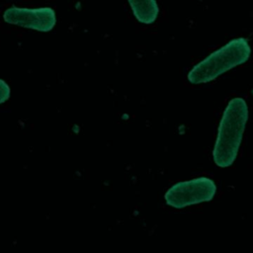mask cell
<instances>
[{"label": "cell", "instance_id": "6da1fadb", "mask_svg": "<svg viewBox=\"0 0 253 253\" xmlns=\"http://www.w3.org/2000/svg\"><path fill=\"white\" fill-rule=\"evenodd\" d=\"M248 117L249 110L244 99L236 97L228 102L212 150L213 161L218 167H228L235 161Z\"/></svg>", "mask_w": 253, "mask_h": 253}, {"label": "cell", "instance_id": "7a4b0ae2", "mask_svg": "<svg viewBox=\"0 0 253 253\" xmlns=\"http://www.w3.org/2000/svg\"><path fill=\"white\" fill-rule=\"evenodd\" d=\"M250 54L251 47L246 39L231 40L196 64L188 73V80L192 84L212 81L229 69L246 62Z\"/></svg>", "mask_w": 253, "mask_h": 253}, {"label": "cell", "instance_id": "3957f363", "mask_svg": "<svg viewBox=\"0 0 253 253\" xmlns=\"http://www.w3.org/2000/svg\"><path fill=\"white\" fill-rule=\"evenodd\" d=\"M216 192L215 183L208 177H199L176 183L165 193L166 204L175 209L210 202Z\"/></svg>", "mask_w": 253, "mask_h": 253}, {"label": "cell", "instance_id": "277c9868", "mask_svg": "<svg viewBox=\"0 0 253 253\" xmlns=\"http://www.w3.org/2000/svg\"><path fill=\"white\" fill-rule=\"evenodd\" d=\"M3 19L8 24L38 32H49L56 23L55 12L50 7L23 8L11 6L5 10Z\"/></svg>", "mask_w": 253, "mask_h": 253}, {"label": "cell", "instance_id": "5b68a950", "mask_svg": "<svg viewBox=\"0 0 253 253\" xmlns=\"http://www.w3.org/2000/svg\"><path fill=\"white\" fill-rule=\"evenodd\" d=\"M135 19L141 24L150 25L157 19L159 8L156 0H127Z\"/></svg>", "mask_w": 253, "mask_h": 253}, {"label": "cell", "instance_id": "8992f818", "mask_svg": "<svg viewBox=\"0 0 253 253\" xmlns=\"http://www.w3.org/2000/svg\"><path fill=\"white\" fill-rule=\"evenodd\" d=\"M11 90L9 85L2 79H0V104H3L10 98Z\"/></svg>", "mask_w": 253, "mask_h": 253}]
</instances>
